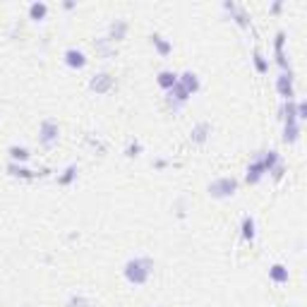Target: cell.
<instances>
[{"mask_svg":"<svg viewBox=\"0 0 307 307\" xmlns=\"http://www.w3.org/2000/svg\"><path fill=\"white\" fill-rule=\"evenodd\" d=\"M178 82L187 89V94H190V96L199 91V79H197V74H192V72H185L183 77H178Z\"/></svg>","mask_w":307,"mask_h":307,"instance_id":"cell-8","label":"cell"},{"mask_svg":"<svg viewBox=\"0 0 307 307\" xmlns=\"http://www.w3.org/2000/svg\"><path fill=\"white\" fill-rule=\"evenodd\" d=\"M175 84H178V74L175 72H161L159 74V86H163V89L171 91Z\"/></svg>","mask_w":307,"mask_h":307,"instance_id":"cell-14","label":"cell"},{"mask_svg":"<svg viewBox=\"0 0 307 307\" xmlns=\"http://www.w3.org/2000/svg\"><path fill=\"white\" fill-rule=\"evenodd\" d=\"M125 31H127V24H125V22H115V24L111 26V41L125 38Z\"/></svg>","mask_w":307,"mask_h":307,"instance_id":"cell-16","label":"cell"},{"mask_svg":"<svg viewBox=\"0 0 307 307\" xmlns=\"http://www.w3.org/2000/svg\"><path fill=\"white\" fill-rule=\"evenodd\" d=\"M300 135V125H286V130H283V142H288V144H293L295 139Z\"/></svg>","mask_w":307,"mask_h":307,"instance_id":"cell-15","label":"cell"},{"mask_svg":"<svg viewBox=\"0 0 307 307\" xmlns=\"http://www.w3.org/2000/svg\"><path fill=\"white\" fill-rule=\"evenodd\" d=\"M255 235H257V231H255V219H252V216H245V219H243V238L252 243Z\"/></svg>","mask_w":307,"mask_h":307,"instance_id":"cell-13","label":"cell"},{"mask_svg":"<svg viewBox=\"0 0 307 307\" xmlns=\"http://www.w3.org/2000/svg\"><path fill=\"white\" fill-rule=\"evenodd\" d=\"M269 279L276 283H288V279H291V274H288V269L283 267V264H274L269 269Z\"/></svg>","mask_w":307,"mask_h":307,"instance_id":"cell-10","label":"cell"},{"mask_svg":"<svg viewBox=\"0 0 307 307\" xmlns=\"http://www.w3.org/2000/svg\"><path fill=\"white\" fill-rule=\"evenodd\" d=\"M168 96H171V103L175 101V106H183L185 101L190 98V94H187V89H185V86L178 82V84H175L171 91H168Z\"/></svg>","mask_w":307,"mask_h":307,"instance_id":"cell-9","label":"cell"},{"mask_svg":"<svg viewBox=\"0 0 307 307\" xmlns=\"http://www.w3.org/2000/svg\"><path fill=\"white\" fill-rule=\"evenodd\" d=\"M38 139L43 147H53L58 142V125L53 120H43L41 123V130H38Z\"/></svg>","mask_w":307,"mask_h":307,"instance_id":"cell-3","label":"cell"},{"mask_svg":"<svg viewBox=\"0 0 307 307\" xmlns=\"http://www.w3.org/2000/svg\"><path fill=\"white\" fill-rule=\"evenodd\" d=\"M267 175V168H264V163H262V159L255 161V163H250V168H247V183L250 185H257L262 178Z\"/></svg>","mask_w":307,"mask_h":307,"instance_id":"cell-5","label":"cell"},{"mask_svg":"<svg viewBox=\"0 0 307 307\" xmlns=\"http://www.w3.org/2000/svg\"><path fill=\"white\" fill-rule=\"evenodd\" d=\"M111 86H113V77H111V74H106V72L96 74V77L91 79V89H94L96 94H106Z\"/></svg>","mask_w":307,"mask_h":307,"instance_id":"cell-6","label":"cell"},{"mask_svg":"<svg viewBox=\"0 0 307 307\" xmlns=\"http://www.w3.org/2000/svg\"><path fill=\"white\" fill-rule=\"evenodd\" d=\"M255 65H257V70H259V72H267V70H269L267 60H264V58H262L259 53H255Z\"/></svg>","mask_w":307,"mask_h":307,"instance_id":"cell-21","label":"cell"},{"mask_svg":"<svg viewBox=\"0 0 307 307\" xmlns=\"http://www.w3.org/2000/svg\"><path fill=\"white\" fill-rule=\"evenodd\" d=\"M67 307H89V303H86L84 298H72V300H70V305Z\"/></svg>","mask_w":307,"mask_h":307,"instance_id":"cell-22","label":"cell"},{"mask_svg":"<svg viewBox=\"0 0 307 307\" xmlns=\"http://www.w3.org/2000/svg\"><path fill=\"white\" fill-rule=\"evenodd\" d=\"M276 86H279V94H281L286 101H293V77H291V72L288 74L283 72L281 77H279Z\"/></svg>","mask_w":307,"mask_h":307,"instance_id":"cell-4","label":"cell"},{"mask_svg":"<svg viewBox=\"0 0 307 307\" xmlns=\"http://www.w3.org/2000/svg\"><path fill=\"white\" fill-rule=\"evenodd\" d=\"M10 173H12V175H17V178H34V175H36V173L26 171V168L17 166V163H10Z\"/></svg>","mask_w":307,"mask_h":307,"instance_id":"cell-19","label":"cell"},{"mask_svg":"<svg viewBox=\"0 0 307 307\" xmlns=\"http://www.w3.org/2000/svg\"><path fill=\"white\" fill-rule=\"evenodd\" d=\"M151 43L159 48L161 55H168V53H171V43H168V41H163L161 36H151Z\"/></svg>","mask_w":307,"mask_h":307,"instance_id":"cell-17","label":"cell"},{"mask_svg":"<svg viewBox=\"0 0 307 307\" xmlns=\"http://www.w3.org/2000/svg\"><path fill=\"white\" fill-rule=\"evenodd\" d=\"M235 190H238V180L235 178H219L209 185V195L216 197V199H226V197H233Z\"/></svg>","mask_w":307,"mask_h":307,"instance_id":"cell-2","label":"cell"},{"mask_svg":"<svg viewBox=\"0 0 307 307\" xmlns=\"http://www.w3.org/2000/svg\"><path fill=\"white\" fill-rule=\"evenodd\" d=\"M154 271V262L149 257H135L125 264V279L132 286H144Z\"/></svg>","mask_w":307,"mask_h":307,"instance_id":"cell-1","label":"cell"},{"mask_svg":"<svg viewBox=\"0 0 307 307\" xmlns=\"http://www.w3.org/2000/svg\"><path fill=\"white\" fill-rule=\"evenodd\" d=\"M43 14H46V5H43V2H36V5H31V17H34V19H41Z\"/></svg>","mask_w":307,"mask_h":307,"instance_id":"cell-20","label":"cell"},{"mask_svg":"<svg viewBox=\"0 0 307 307\" xmlns=\"http://www.w3.org/2000/svg\"><path fill=\"white\" fill-rule=\"evenodd\" d=\"M74 178H77V166H70V168L65 171V175H60V178H58V185H70Z\"/></svg>","mask_w":307,"mask_h":307,"instance_id":"cell-18","label":"cell"},{"mask_svg":"<svg viewBox=\"0 0 307 307\" xmlns=\"http://www.w3.org/2000/svg\"><path fill=\"white\" fill-rule=\"evenodd\" d=\"M139 149H142V147H139V144H135V147H130V149H127V156H137V151H139Z\"/></svg>","mask_w":307,"mask_h":307,"instance_id":"cell-23","label":"cell"},{"mask_svg":"<svg viewBox=\"0 0 307 307\" xmlns=\"http://www.w3.org/2000/svg\"><path fill=\"white\" fill-rule=\"evenodd\" d=\"M10 151V159H12V163H24V161H29L31 159V154H29V149H24V147H10L7 149Z\"/></svg>","mask_w":307,"mask_h":307,"instance_id":"cell-11","label":"cell"},{"mask_svg":"<svg viewBox=\"0 0 307 307\" xmlns=\"http://www.w3.org/2000/svg\"><path fill=\"white\" fill-rule=\"evenodd\" d=\"M209 132H211V125H209V123H199V125L195 127V130H192V139L202 144V142H207Z\"/></svg>","mask_w":307,"mask_h":307,"instance_id":"cell-12","label":"cell"},{"mask_svg":"<svg viewBox=\"0 0 307 307\" xmlns=\"http://www.w3.org/2000/svg\"><path fill=\"white\" fill-rule=\"evenodd\" d=\"M65 62H67L70 67H77V70H82V67L86 65V58H84V53H82V50L70 48V50H65Z\"/></svg>","mask_w":307,"mask_h":307,"instance_id":"cell-7","label":"cell"}]
</instances>
